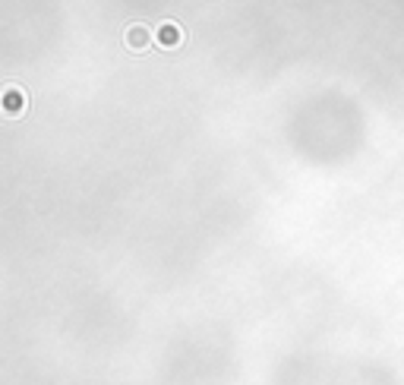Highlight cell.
I'll return each mask as SVG.
<instances>
[{"instance_id": "cell-1", "label": "cell", "mask_w": 404, "mask_h": 385, "mask_svg": "<svg viewBox=\"0 0 404 385\" xmlns=\"http://www.w3.org/2000/svg\"><path fill=\"white\" fill-rule=\"evenodd\" d=\"M0 108H3L7 117H23V114L29 111V95H26V89H19V86H7L3 95H0Z\"/></svg>"}, {"instance_id": "cell-2", "label": "cell", "mask_w": 404, "mask_h": 385, "mask_svg": "<svg viewBox=\"0 0 404 385\" xmlns=\"http://www.w3.org/2000/svg\"><path fill=\"white\" fill-rule=\"evenodd\" d=\"M155 41L165 48V51H174V48L183 45V29H180L177 23H171V19H165V23L155 26Z\"/></svg>"}, {"instance_id": "cell-3", "label": "cell", "mask_w": 404, "mask_h": 385, "mask_svg": "<svg viewBox=\"0 0 404 385\" xmlns=\"http://www.w3.org/2000/svg\"><path fill=\"white\" fill-rule=\"evenodd\" d=\"M152 29L143 23H133L127 26V32H123V45L130 48V51H145V48H152Z\"/></svg>"}]
</instances>
